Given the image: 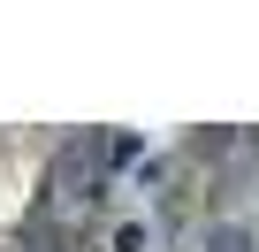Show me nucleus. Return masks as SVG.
<instances>
[{
  "label": "nucleus",
  "mask_w": 259,
  "mask_h": 252,
  "mask_svg": "<svg viewBox=\"0 0 259 252\" xmlns=\"http://www.w3.org/2000/svg\"><path fill=\"white\" fill-rule=\"evenodd\" d=\"M213 252H251V244H244V237L229 229V237H213Z\"/></svg>",
  "instance_id": "obj_1"
}]
</instances>
